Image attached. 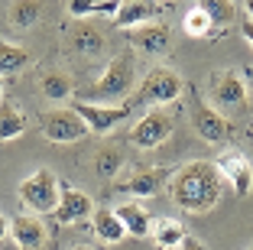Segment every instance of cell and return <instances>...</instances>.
I'll list each match as a JSON object with an SVG mask.
<instances>
[{"instance_id":"obj_23","label":"cell","mask_w":253,"mask_h":250,"mask_svg":"<svg viewBox=\"0 0 253 250\" xmlns=\"http://www.w3.org/2000/svg\"><path fill=\"white\" fill-rule=\"evenodd\" d=\"M39 20V0H13L10 7V23L16 30H30Z\"/></svg>"},{"instance_id":"obj_24","label":"cell","mask_w":253,"mask_h":250,"mask_svg":"<svg viewBox=\"0 0 253 250\" xmlns=\"http://www.w3.org/2000/svg\"><path fill=\"white\" fill-rule=\"evenodd\" d=\"M39 88H42L45 98H52V101H62V98L72 95V78L62 72H45L42 81H39Z\"/></svg>"},{"instance_id":"obj_21","label":"cell","mask_w":253,"mask_h":250,"mask_svg":"<svg viewBox=\"0 0 253 250\" xmlns=\"http://www.w3.org/2000/svg\"><path fill=\"white\" fill-rule=\"evenodd\" d=\"M33 62V55L26 49H20V46L13 43H3L0 39V78H7V75H16L20 68H26Z\"/></svg>"},{"instance_id":"obj_12","label":"cell","mask_w":253,"mask_h":250,"mask_svg":"<svg viewBox=\"0 0 253 250\" xmlns=\"http://www.w3.org/2000/svg\"><path fill=\"white\" fill-rule=\"evenodd\" d=\"M159 16V0H120L117 13H114V26L117 30H133L143 23H153Z\"/></svg>"},{"instance_id":"obj_25","label":"cell","mask_w":253,"mask_h":250,"mask_svg":"<svg viewBox=\"0 0 253 250\" xmlns=\"http://www.w3.org/2000/svg\"><path fill=\"white\" fill-rule=\"evenodd\" d=\"M120 166H124V150H117V147H104L101 153H97V159H94V169L101 172L104 179L117 176Z\"/></svg>"},{"instance_id":"obj_2","label":"cell","mask_w":253,"mask_h":250,"mask_svg":"<svg viewBox=\"0 0 253 250\" xmlns=\"http://www.w3.org/2000/svg\"><path fill=\"white\" fill-rule=\"evenodd\" d=\"M133 81H136V65H133V52H117L111 62H107L104 75L94 81L84 95L88 104H111V101H124L130 91H133Z\"/></svg>"},{"instance_id":"obj_9","label":"cell","mask_w":253,"mask_h":250,"mask_svg":"<svg viewBox=\"0 0 253 250\" xmlns=\"http://www.w3.org/2000/svg\"><path fill=\"white\" fill-rule=\"evenodd\" d=\"M214 166L221 169L224 182L234 185V195L247 199V195L253 192V166L247 162V156H240V153H224Z\"/></svg>"},{"instance_id":"obj_29","label":"cell","mask_w":253,"mask_h":250,"mask_svg":"<svg viewBox=\"0 0 253 250\" xmlns=\"http://www.w3.org/2000/svg\"><path fill=\"white\" fill-rule=\"evenodd\" d=\"M7 234H10V221L3 218V214H0V241H3V237H7Z\"/></svg>"},{"instance_id":"obj_11","label":"cell","mask_w":253,"mask_h":250,"mask_svg":"<svg viewBox=\"0 0 253 250\" xmlns=\"http://www.w3.org/2000/svg\"><path fill=\"white\" fill-rule=\"evenodd\" d=\"M126 43L136 46L140 52L146 55H163L169 49V30H166L163 23H143V26H133V30H126Z\"/></svg>"},{"instance_id":"obj_5","label":"cell","mask_w":253,"mask_h":250,"mask_svg":"<svg viewBox=\"0 0 253 250\" xmlns=\"http://www.w3.org/2000/svg\"><path fill=\"white\" fill-rule=\"evenodd\" d=\"M62 195V182L49 169H36L30 179L20 182V201L30 208L33 214H52Z\"/></svg>"},{"instance_id":"obj_34","label":"cell","mask_w":253,"mask_h":250,"mask_svg":"<svg viewBox=\"0 0 253 250\" xmlns=\"http://www.w3.org/2000/svg\"><path fill=\"white\" fill-rule=\"evenodd\" d=\"M250 250H253V247H250Z\"/></svg>"},{"instance_id":"obj_30","label":"cell","mask_w":253,"mask_h":250,"mask_svg":"<svg viewBox=\"0 0 253 250\" xmlns=\"http://www.w3.org/2000/svg\"><path fill=\"white\" fill-rule=\"evenodd\" d=\"M244 7H247V16L253 20V0H244Z\"/></svg>"},{"instance_id":"obj_8","label":"cell","mask_w":253,"mask_h":250,"mask_svg":"<svg viewBox=\"0 0 253 250\" xmlns=\"http://www.w3.org/2000/svg\"><path fill=\"white\" fill-rule=\"evenodd\" d=\"M72 110L84 120V127H88L91 133H111L120 120L130 117V107H126V104H88V101H78Z\"/></svg>"},{"instance_id":"obj_31","label":"cell","mask_w":253,"mask_h":250,"mask_svg":"<svg viewBox=\"0 0 253 250\" xmlns=\"http://www.w3.org/2000/svg\"><path fill=\"white\" fill-rule=\"evenodd\" d=\"M72 250H94V247H88V244H78V247H72Z\"/></svg>"},{"instance_id":"obj_7","label":"cell","mask_w":253,"mask_h":250,"mask_svg":"<svg viewBox=\"0 0 253 250\" xmlns=\"http://www.w3.org/2000/svg\"><path fill=\"white\" fill-rule=\"evenodd\" d=\"M88 127L84 120L68 107H59V110H49L42 114V137L52 143H78L82 137H88Z\"/></svg>"},{"instance_id":"obj_17","label":"cell","mask_w":253,"mask_h":250,"mask_svg":"<svg viewBox=\"0 0 253 250\" xmlns=\"http://www.w3.org/2000/svg\"><path fill=\"white\" fill-rule=\"evenodd\" d=\"M91 228H94L97 241H104V244H120L126 237V228L120 224V218L114 211H107V208L91 214Z\"/></svg>"},{"instance_id":"obj_15","label":"cell","mask_w":253,"mask_h":250,"mask_svg":"<svg viewBox=\"0 0 253 250\" xmlns=\"http://www.w3.org/2000/svg\"><path fill=\"white\" fill-rule=\"evenodd\" d=\"M114 214L120 218V224L126 228L130 237H149V231H153V218L140 201H126V205L114 208Z\"/></svg>"},{"instance_id":"obj_22","label":"cell","mask_w":253,"mask_h":250,"mask_svg":"<svg viewBox=\"0 0 253 250\" xmlns=\"http://www.w3.org/2000/svg\"><path fill=\"white\" fill-rule=\"evenodd\" d=\"M198 10L208 16L211 26H227V23L237 16L234 0H198Z\"/></svg>"},{"instance_id":"obj_4","label":"cell","mask_w":253,"mask_h":250,"mask_svg":"<svg viewBox=\"0 0 253 250\" xmlns=\"http://www.w3.org/2000/svg\"><path fill=\"white\" fill-rule=\"evenodd\" d=\"M185 98H188V120H192L195 133H198L201 140H208V143H227L231 140V133H234L231 124L198 95L195 85H185Z\"/></svg>"},{"instance_id":"obj_14","label":"cell","mask_w":253,"mask_h":250,"mask_svg":"<svg viewBox=\"0 0 253 250\" xmlns=\"http://www.w3.org/2000/svg\"><path fill=\"white\" fill-rule=\"evenodd\" d=\"M211 95H214V101L221 104V107H244V101H247L244 81H240V75H234V72L217 75Z\"/></svg>"},{"instance_id":"obj_18","label":"cell","mask_w":253,"mask_h":250,"mask_svg":"<svg viewBox=\"0 0 253 250\" xmlns=\"http://www.w3.org/2000/svg\"><path fill=\"white\" fill-rule=\"evenodd\" d=\"M149 234H153L156 247L172 250V247H179V244L188 237V231H185V224L175 221V218H159V221H153V231H149Z\"/></svg>"},{"instance_id":"obj_19","label":"cell","mask_w":253,"mask_h":250,"mask_svg":"<svg viewBox=\"0 0 253 250\" xmlns=\"http://www.w3.org/2000/svg\"><path fill=\"white\" fill-rule=\"evenodd\" d=\"M68 39H72V46L78 52H84V55H97V52L104 49V36H101V30L91 26V23H84V20H78L72 26Z\"/></svg>"},{"instance_id":"obj_33","label":"cell","mask_w":253,"mask_h":250,"mask_svg":"<svg viewBox=\"0 0 253 250\" xmlns=\"http://www.w3.org/2000/svg\"><path fill=\"white\" fill-rule=\"evenodd\" d=\"M250 133H253V127H250Z\"/></svg>"},{"instance_id":"obj_28","label":"cell","mask_w":253,"mask_h":250,"mask_svg":"<svg viewBox=\"0 0 253 250\" xmlns=\"http://www.w3.org/2000/svg\"><path fill=\"white\" fill-rule=\"evenodd\" d=\"M240 30H244V39H247V43L253 46V20H250V16L244 20V26H240Z\"/></svg>"},{"instance_id":"obj_10","label":"cell","mask_w":253,"mask_h":250,"mask_svg":"<svg viewBox=\"0 0 253 250\" xmlns=\"http://www.w3.org/2000/svg\"><path fill=\"white\" fill-rule=\"evenodd\" d=\"M55 221L59 224H78V221L91 218L94 214V205L91 199L84 195L82 189H72V185H62V195H59V205H55Z\"/></svg>"},{"instance_id":"obj_13","label":"cell","mask_w":253,"mask_h":250,"mask_svg":"<svg viewBox=\"0 0 253 250\" xmlns=\"http://www.w3.org/2000/svg\"><path fill=\"white\" fill-rule=\"evenodd\" d=\"M10 234H13L20 250H42L45 244V224L36 214H16L10 221Z\"/></svg>"},{"instance_id":"obj_26","label":"cell","mask_w":253,"mask_h":250,"mask_svg":"<svg viewBox=\"0 0 253 250\" xmlns=\"http://www.w3.org/2000/svg\"><path fill=\"white\" fill-rule=\"evenodd\" d=\"M208 30H211L208 16H205L198 7H195L192 13L185 16V33H188V36H195V39H201V36H208Z\"/></svg>"},{"instance_id":"obj_32","label":"cell","mask_w":253,"mask_h":250,"mask_svg":"<svg viewBox=\"0 0 253 250\" xmlns=\"http://www.w3.org/2000/svg\"><path fill=\"white\" fill-rule=\"evenodd\" d=\"M0 101H3V78H0Z\"/></svg>"},{"instance_id":"obj_6","label":"cell","mask_w":253,"mask_h":250,"mask_svg":"<svg viewBox=\"0 0 253 250\" xmlns=\"http://www.w3.org/2000/svg\"><path fill=\"white\" fill-rule=\"evenodd\" d=\"M172 130H175V120H172L169 110L149 107L146 114L136 120V127L130 130V143L140 147V150H156L172 137Z\"/></svg>"},{"instance_id":"obj_16","label":"cell","mask_w":253,"mask_h":250,"mask_svg":"<svg viewBox=\"0 0 253 250\" xmlns=\"http://www.w3.org/2000/svg\"><path fill=\"white\" fill-rule=\"evenodd\" d=\"M159 185H163V172L159 169H136L130 179L120 182V192L126 195H136V199H149V195H156Z\"/></svg>"},{"instance_id":"obj_3","label":"cell","mask_w":253,"mask_h":250,"mask_svg":"<svg viewBox=\"0 0 253 250\" xmlns=\"http://www.w3.org/2000/svg\"><path fill=\"white\" fill-rule=\"evenodd\" d=\"M185 91V85H182V78L175 72H169V68H149L146 78L140 81V88H136V95L126 101V107H163V104H172L175 98Z\"/></svg>"},{"instance_id":"obj_27","label":"cell","mask_w":253,"mask_h":250,"mask_svg":"<svg viewBox=\"0 0 253 250\" xmlns=\"http://www.w3.org/2000/svg\"><path fill=\"white\" fill-rule=\"evenodd\" d=\"M179 247H182V250H205V244H201V241H195V237H192V234H188V237H185V241H182V244H179Z\"/></svg>"},{"instance_id":"obj_1","label":"cell","mask_w":253,"mask_h":250,"mask_svg":"<svg viewBox=\"0 0 253 250\" xmlns=\"http://www.w3.org/2000/svg\"><path fill=\"white\" fill-rule=\"evenodd\" d=\"M221 192H224V176L214 162H208V159L185 162L182 169L172 172V182H169L172 201L182 211H192V214L211 211L221 201Z\"/></svg>"},{"instance_id":"obj_20","label":"cell","mask_w":253,"mask_h":250,"mask_svg":"<svg viewBox=\"0 0 253 250\" xmlns=\"http://www.w3.org/2000/svg\"><path fill=\"white\" fill-rule=\"evenodd\" d=\"M26 130V117H23V110L10 101H0V143L7 140H16L20 133Z\"/></svg>"}]
</instances>
